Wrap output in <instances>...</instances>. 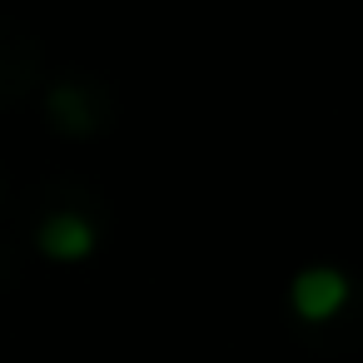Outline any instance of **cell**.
<instances>
[{
  "label": "cell",
  "instance_id": "obj_1",
  "mask_svg": "<svg viewBox=\"0 0 363 363\" xmlns=\"http://www.w3.org/2000/svg\"><path fill=\"white\" fill-rule=\"evenodd\" d=\"M289 298H294V313H298L303 323H328V318L348 303V279H343L338 269L313 264V269H303V274L289 284Z\"/></svg>",
  "mask_w": 363,
  "mask_h": 363
},
{
  "label": "cell",
  "instance_id": "obj_2",
  "mask_svg": "<svg viewBox=\"0 0 363 363\" xmlns=\"http://www.w3.org/2000/svg\"><path fill=\"white\" fill-rule=\"evenodd\" d=\"M35 244H40V254H45V259L75 264V259H90V254H95V224H90V219H80V214H55V219H45V224H40Z\"/></svg>",
  "mask_w": 363,
  "mask_h": 363
}]
</instances>
